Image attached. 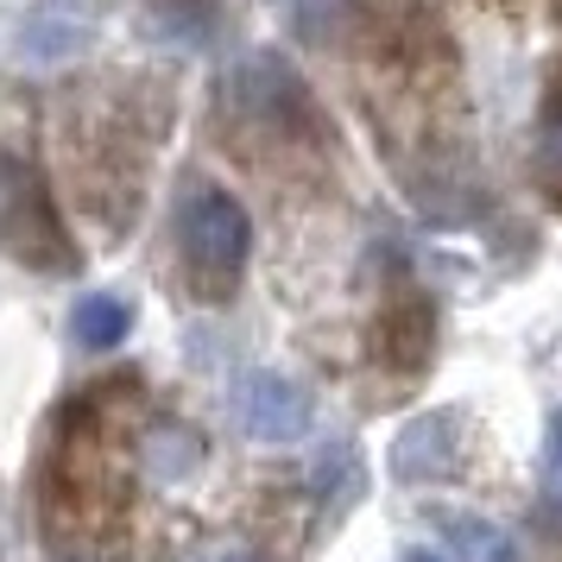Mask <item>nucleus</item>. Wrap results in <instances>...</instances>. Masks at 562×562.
<instances>
[{
	"mask_svg": "<svg viewBox=\"0 0 562 562\" xmlns=\"http://www.w3.org/2000/svg\"><path fill=\"white\" fill-rule=\"evenodd\" d=\"M222 108H228V127L240 139H259V146H291L304 153L323 139V121H316V102L297 82V70L284 57H240L222 82Z\"/></svg>",
	"mask_w": 562,
	"mask_h": 562,
	"instance_id": "f257e3e1",
	"label": "nucleus"
},
{
	"mask_svg": "<svg viewBox=\"0 0 562 562\" xmlns=\"http://www.w3.org/2000/svg\"><path fill=\"white\" fill-rule=\"evenodd\" d=\"M178 254L190 266V279L203 297H228L240 272H247V254H254V222L247 209L234 203L228 190L215 183H196L178 203Z\"/></svg>",
	"mask_w": 562,
	"mask_h": 562,
	"instance_id": "f03ea898",
	"label": "nucleus"
},
{
	"mask_svg": "<svg viewBox=\"0 0 562 562\" xmlns=\"http://www.w3.org/2000/svg\"><path fill=\"white\" fill-rule=\"evenodd\" d=\"M0 254L32 272H77V247L64 234L52 183L20 153H0Z\"/></svg>",
	"mask_w": 562,
	"mask_h": 562,
	"instance_id": "7ed1b4c3",
	"label": "nucleus"
},
{
	"mask_svg": "<svg viewBox=\"0 0 562 562\" xmlns=\"http://www.w3.org/2000/svg\"><path fill=\"white\" fill-rule=\"evenodd\" d=\"M234 424L254 436V442H297L316 424V405L297 380H284L272 367H247L234 380Z\"/></svg>",
	"mask_w": 562,
	"mask_h": 562,
	"instance_id": "20e7f679",
	"label": "nucleus"
},
{
	"mask_svg": "<svg viewBox=\"0 0 562 562\" xmlns=\"http://www.w3.org/2000/svg\"><path fill=\"white\" fill-rule=\"evenodd\" d=\"M436 341V316H430V297L424 291H392L373 323V360L392 367V373H417L424 355Z\"/></svg>",
	"mask_w": 562,
	"mask_h": 562,
	"instance_id": "39448f33",
	"label": "nucleus"
},
{
	"mask_svg": "<svg viewBox=\"0 0 562 562\" xmlns=\"http://www.w3.org/2000/svg\"><path fill=\"white\" fill-rule=\"evenodd\" d=\"M89 32H95L89 0H45L20 26V57L26 64H64V57H77L89 45Z\"/></svg>",
	"mask_w": 562,
	"mask_h": 562,
	"instance_id": "423d86ee",
	"label": "nucleus"
},
{
	"mask_svg": "<svg viewBox=\"0 0 562 562\" xmlns=\"http://www.w3.org/2000/svg\"><path fill=\"white\" fill-rule=\"evenodd\" d=\"M127 329H133V310H127V297H114V291H95V297H82V304L70 310V335H77V348H89V355L121 348Z\"/></svg>",
	"mask_w": 562,
	"mask_h": 562,
	"instance_id": "0eeeda50",
	"label": "nucleus"
},
{
	"mask_svg": "<svg viewBox=\"0 0 562 562\" xmlns=\"http://www.w3.org/2000/svg\"><path fill=\"white\" fill-rule=\"evenodd\" d=\"M537 183L562 209V70L550 82V95H543V114H537Z\"/></svg>",
	"mask_w": 562,
	"mask_h": 562,
	"instance_id": "6e6552de",
	"label": "nucleus"
},
{
	"mask_svg": "<svg viewBox=\"0 0 562 562\" xmlns=\"http://www.w3.org/2000/svg\"><path fill=\"white\" fill-rule=\"evenodd\" d=\"M442 537H449V543H456L468 562H518L512 537L499 531V525L474 518V512H449V518H442Z\"/></svg>",
	"mask_w": 562,
	"mask_h": 562,
	"instance_id": "1a4fd4ad",
	"label": "nucleus"
},
{
	"mask_svg": "<svg viewBox=\"0 0 562 562\" xmlns=\"http://www.w3.org/2000/svg\"><path fill=\"white\" fill-rule=\"evenodd\" d=\"M537 499H543L550 531H562V417H550V436H543V486H537Z\"/></svg>",
	"mask_w": 562,
	"mask_h": 562,
	"instance_id": "9d476101",
	"label": "nucleus"
},
{
	"mask_svg": "<svg viewBox=\"0 0 562 562\" xmlns=\"http://www.w3.org/2000/svg\"><path fill=\"white\" fill-rule=\"evenodd\" d=\"M405 562H449V557H436V550H411Z\"/></svg>",
	"mask_w": 562,
	"mask_h": 562,
	"instance_id": "9b49d317",
	"label": "nucleus"
}]
</instances>
